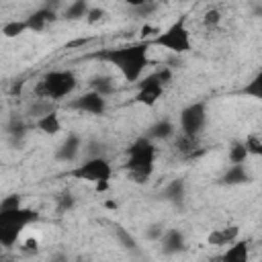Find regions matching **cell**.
Returning a JSON list of instances; mask_svg holds the SVG:
<instances>
[{"label": "cell", "mask_w": 262, "mask_h": 262, "mask_svg": "<svg viewBox=\"0 0 262 262\" xmlns=\"http://www.w3.org/2000/svg\"><path fill=\"white\" fill-rule=\"evenodd\" d=\"M149 43L139 41L133 45H123V47H108L102 49L100 53H96V57L100 61H106L111 66H115L121 76L125 78V82H139L143 78L145 68L149 66Z\"/></svg>", "instance_id": "6da1fadb"}, {"label": "cell", "mask_w": 262, "mask_h": 262, "mask_svg": "<svg viewBox=\"0 0 262 262\" xmlns=\"http://www.w3.org/2000/svg\"><path fill=\"white\" fill-rule=\"evenodd\" d=\"M129 158L125 162V168H127V174H129V180H133L135 184H143L151 178L154 174V168H156V156H158V149L154 145V141L143 135V137H137L129 149H127Z\"/></svg>", "instance_id": "7a4b0ae2"}, {"label": "cell", "mask_w": 262, "mask_h": 262, "mask_svg": "<svg viewBox=\"0 0 262 262\" xmlns=\"http://www.w3.org/2000/svg\"><path fill=\"white\" fill-rule=\"evenodd\" d=\"M76 86H78V78L72 70H51L35 82L33 96L39 100L57 102V100L70 96L76 90Z\"/></svg>", "instance_id": "3957f363"}, {"label": "cell", "mask_w": 262, "mask_h": 262, "mask_svg": "<svg viewBox=\"0 0 262 262\" xmlns=\"http://www.w3.org/2000/svg\"><path fill=\"white\" fill-rule=\"evenodd\" d=\"M68 174L76 180L96 184V190H106L108 182H111V176H113V166L104 156H94V158L84 160L76 168H72Z\"/></svg>", "instance_id": "277c9868"}, {"label": "cell", "mask_w": 262, "mask_h": 262, "mask_svg": "<svg viewBox=\"0 0 262 262\" xmlns=\"http://www.w3.org/2000/svg\"><path fill=\"white\" fill-rule=\"evenodd\" d=\"M149 45H158L162 49H168L172 53H188L192 49V41H190V31L186 29L184 18L174 20L168 29H164L156 39L149 41Z\"/></svg>", "instance_id": "5b68a950"}, {"label": "cell", "mask_w": 262, "mask_h": 262, "mask_svg": "<svg viewBox=\"0 0 262 262\" xmlns=\"http://www.w3.org/2000/svg\"><path fill=\"white\" fill-rule=\"evenodd\" d=\"M207 125V104L192 102L180 111V131L186 135H201Z\"/></svg>", "instance_id": "8992f818"}, {"label": "cell", "mask_w": 262, "mask_h": 262, "mask_svg": "<svg viewBox=\"0 0 262 262\" xmlns=\"http://www.w3.org/2000/svg\"><path fill=\"white\" fill-rule=\"evenodd\" d=\"M164 88H166V86L160 82L158 74L151 72V74H147L145 78H141V80L137 82L135 102H137V104H143V106H154V104L162 98Z\"/></svg>", "instance_id": "52a82bcc"}, {"label": "cell", "mask_w": 262, "mask_h": 262, "mask_svg": "<svg viewBox=\"0 0 262 262\" xmlns=\"http://www.w3.org/2000/svg\"><path fill=\"white\" fill-rule=\"evenodd\" d=\"M172 149L176 151L178 158L182 160H194L199 156L205 154V147L201 143V135H186L182 131H178L172 139Z\"/></svg>", "instance_id": "ba28073f"}, {"label": "cell", "mask_w": 262, "mask_h": 262, "mask_svg": "<svg viewBox=\"0 0 262 262\" xmlns=\"http://www.w3.org/2000/svg\"><path fill=\"white\" fill-rule=\"evenodd\" d=\"M70 106L76 108V111L88 113V115H102V113L106 111V98L100 96V94L94 92V90H88V92H84L82 96L74 98V100L70 102Z\"/></svg>", "instance_id": "9c48e42d"}, {"label": "cell", "mask_w": 262, "mask_h": 262, "mask_svg": "<svg viewBox=\"0 0 262 262\" xmlns=\"http://www.w3.org/2000/svg\"><path fill=\"white\" fill-rule=\"evenodd\" d=\"M37 219H39V213L35 209H27V207L0 213V223H14V225H20V227H27L29 223H33Z\"/></svg>", "instance_id": "30bf717a"}, {"label": "cell", "mask_w": 262, "mask_h": 262, "mask_svg": "<svg viewBox=\"0 0 262 262\" xmlns=\"http://www.w3.org/2000/svg\"><path fill=\"white\" fill-rule=\"evenodd\" d=\"M239 237V227L237 225H227V227H219V229H213L207 237V242L211 246H231L235 244Z\"/></svg>", "instance_id": "8fae6325"}, {"label": "cell", "mask_w": 262, "mask_h": 262, "mask_svg": "<svg viewBox=\"0 0 262 262\" xmlns=\"http://www.w3.org/2000/svg\"><path fill=\"white\" fill-rule=\"evenodd\" d=\"M80 151H82V141H80V137L76 135V133H70L68 137H66V141L57 147V160H61V162H74L78 156H80Z\"/></svg>", "instance_id": "7c38bea8"}, {"label": "cell", "mask_w": 262, "mask_h": 262, "mask_svg": "<svg viewBox=\"0 0 262 262\" xmlns=\"http://www.w3.org/2000/svg\"><path fill=\"white\" fill-rule=\"evenodd\" d=\"M250 260V244L235 242L225 248V252L217 258V262H248Z\"/></svg>", "instance_id": "4fadbf2b"}, {"label": "cell", "mask_w": 262, "mask_h": 262, "mask_svg": "<svg viewBox=\"0 0 262 262\" xmlns=\"http://www.w3.org/2000/svg\"><path fill=\"white\" fill-rule=\"evenodd\" d=\"M57 18V14L51 10V8H39L35 10L31 16H27V25H29V31H35V33H41L49 23H53Z\"/></svg>", "instance_id": "5bb4252c"}, {"label": "cell", "mask_w": 262, "mask_h": 262, "mask_svg": "<svg viewBox=\"0 0 262 262\" xmlns=\"http://www.w3.org/2000/svg\"><path fill=\"white\" fill-rule=\"evenodd\" d=\"M162 250L164 254H178L184 250V235L180 229H168L162 235Z\"/></svg>", "instance_id": "9a60e30c"}, {"label": "cell", "mask_w": 262, "mask_h": 262, "mask_svg": "<svg viewBox=\"0 0 262 262\" xmlns=\"http://www.w3.org/2000/svg\"><path fill=\"white\" fill-rule=\"evenodd\" d=\"M35 127H37L41 133H45V135H55V133H59V131H61L59 115H57L55 111H51L49 115L39 117V119L35 121Z\"/></svg>", "instance_id": "2e32d148"}, {"label": "cell", "mask_w": 262, "mask_h": 262, "mask_svg": "<svg viewBox=\"0 0 262 262\" xmlns=\"http://www.w3.org/2000/svg\"><path fill=\"white\" fill-rule=\"evenodd\" d=\"M176 133H178V131L174 129V125L166 119V121H158L156 125H151L149 131H147V137H149L151 141H156V139H174Z\"/></svg>", "instance_id": "e0dca14e"}, {"label": "cell", "mask_w": 262, "mask_h": 262, "mask_svg": "<svg viewBox=\"0 0 262 262\" xmlns=\"http://www.w3.org/2000/svg\"><path fill=\"white\" fill-rule=\"evenodd\" d=\"M117 88V82L111 78V76H94L90 80V90L98 92L100 96H106V94H113Z\"/></svg>", "instance_id": "ac0fdd59"}, {"label": "cell", "mask_w": 262, "mask_h": 262, "mask_svg": "<svg viewBox=\"0 0 262 262\" xmlns=\"http://www.w3.org/2000/svg\"><path fill=\"white\" fill-rule=\"evenodd\" d=\"M248 180H250V176H248L244 164H233L223 176V182H227V184H239V182H248Z\"/></svg>", "instance_id": "d6986e66"}, {"label": "cell", "mask_w": 262, "mask_h": 262, "mask_svg": "<svg viewBox=\"0 0 262 262\" xmlns=\"http://www.w3.org/2000/svg\"><path fill=\"white\" fill-rule=\"evenodd\" d=\"M88 10H90V6H88L84 0H78V2H72V4L63 10V16H66L68 20H78V18L88 16Z\"/></svg>", "instance_id": "ffe728a7"}, {"label": "cell", "mask_w": 262, "mask_h": 262, "mask_svg": "<svg viewBox=\"0 0 262 262\" xmlns=\"http://www.w3.org/2000/svg\"><path fill=\"white\" fill-rule=\"evenodd\" d=\"M25 31H29L27 20H8V23L2 25V35H4L6 39H14V37L23 35Z\"/></svg>", "instance_id": "44dd1931"}, {"label": "cell", "mask_w": 262, "mask_h": 262, "mask_svg": "<svg viewBox=\"0 0 262 262\" xmlns=\"http://www.w3.org/2000/svg\"><path fill=\"white\" fill-rule=\"evenodd\" d=\"M246 96H250V98H256V100H262V70L244 86V90H242Z\"/></svg>", "instance_id": "7402d4cb"}, {"label": "cell", "mask_w": 262, "mask_h": 262, "mask_svg": "<svg viewBox=\"0 0 262 262\" xmlns=\"http://www.w3.org/2000/svg\"><path fill=\"white\" fill-rule=\"evenodd\" d=\"M164 196L172 203H180L184 196V182L182 180H172L166 188H164Z\"/></svg>", "instance_id": "603a6c76"}, {"label": "cell", "mask_w": 262, "mask_h": 262, "mask_svg": "<svg viewBox=\"0 0 262 262\" xmlns=\"http://www.w3.org/2000/svg\"><path fill=\"white\" fill-rule=\"evenodd\" d=\"M248 149L244 145V141H235L231 147H229V162L231 164H244L248 160Z\"/></svg>", "instance_id": "cb8c5ba5"}, {"label": "cell", "mask_w": 262, "mask_h": 262, "mask_svg": "<svg viewBox=\"0 0 262 262\" xmlns=\"http://www.w3.org/2000/svg\"><path fill=\"white\" fill-rule=\"evenodd\" d=\"M246 149L250 156H260L262 158V133H250L244 141Z\"/></svg>", "instance_id": "d4e9b609"}, {"label": "cell", "mask_w": 262, "mask_h": 262, "mask_svg": "<svg viewBox=\"0 0 262 262\" xmlns=\"http://www.w3.org/2000/svg\"><path fill=\"white\" fill-rule=\"evenodd\" d=\"M223 20V14L219 12V8H209L205 14H203V25L207 29H217Z\"/></svg>", "instance_id": "484cf974"}, {"label": "cell", "mask_w": 262, "mask_h": 262, "mask_svg": "<svg viewBox=\"0 0 262 262\" xmlns=\"http://www.w3.org/2000/svg\"><path fill=\"white\" fill-rule=\"evenodd\" d=\"M23 207V199L20 194H10V196H4L2 203H0V213L4 211H14V209H20Z\"/></svg>", "instance_id": "4316f807"}, {"label": "cell", "mask_w": 262, "mask_h": 262, "mask_svg": "<svg viewBox=\"0 0 262 262\" xmlns=\"http://www.w3.org/2000/svg\"><path fill=\"white\" fill-rule=\"evenodd\" d=\"M74 205H76V199H74L72 192H61V194L57 196V209H59L61 213H63V211H70Z\"/></svg>", "instance_id": "83f0119b"}, {"label": "cell", "mask_w": 262, "mask_h": 262, "mask_svg": "<svg viewBox=\"0 0 262 262\" xmlns=\"http://www.w3.org/2000/svg\"><path fill=\"white\" fill-rule=\"evenodd\" d=\"M135 10L139 12V16H149L154 10H158V4H154V2H137Z\"/></svg>", "instance_id": "f1b7e54d"}, {"label": "cell", "mask_w": 262, "mask_h": 262, "mask_svg": "<svg viewBox=\"0 0 262 262\" xmlns=\"http://www.w3.org/2000/svg\"><path fill=\"white\" fill-rule=\"evenodd\" d=\"M156 74H158V78H160V82H162L164 86L172 82V70H170L168 66H162L160 70H156Z\"/></svg>", "instance_id": "f546056e"}, {"label": "cell", "mask_w": 262, "mask_h": 262, "mask_svg": "<svg viewBox=\"0 0 262 262\" xmlns=\"http://www.w3.org/2000/svg\"><path fill=\"white\" fill-rule=\"evenodd\" d=\"M102 18H104V10H102V8H90V10H88L86 20H88L90 25H94V23H98V20H102Z\"/></svg>", "instance_id": "4dcf8cb0"}, {"label": "cell", "mask_w": 262, "mask_h": 262, "mask_svg": "<svg viewBox=\"0 0 262 262\" xmlns=\"http://www.w3.org/2000/svg\"><path fill=\"white\" fill-rule=\"evenodd\" d=\"M20 250L23 252H37V239H33V237L25 239V244L20 246Z\"/></svg>", "instance_id": "1f68e13d"}, {"label": "cell", "mask_w": 262, "mask_h": 262, "mask_svg": "<svg viewBox=\"0 0 262 262\" xmlns=\"http://www.w3.org/2000/svg\"><path fill=\"white\" fill-rule=\"evenodd\" d=\"M51 262H70V258H68L66 252H55V254L51 256Z\"/></svg>", "instance_id": "d6a6232c"}]
</instances>
